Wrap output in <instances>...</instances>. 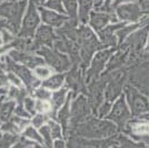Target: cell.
<instances>
[{"instance_id": "obj_12", "label": "cell", "mask_w": 149, "mask_h": 148, "mask_svg": "<svg viewBox=\"0 0 149 148\" xmlns=\"http://www.w3.org/2000/svg\"><path fill=\"white\" fill-rule=\"evenodd\" d=\"M108 117L116 123H124L125 120L129 117V110L126 106L124 98H120L116 101V104L113 105Z\"/></svg>"}, {"instance_id": "obj_16", "label": "cell", "mask_w": 149, "mask_h": 148, "mask_svg": "<svg viewBox=\"0 0 149 148\" xmlns=\"http://www.w3.org/2000/svg\"><path fill=\"white\" fill-rule=\"evenodd\" d=\"M124 26V24H115V25L105 27L104 30L99 31V36L101 41L105 45H107V46H113L116 43V37L113 36V31L118 30L119 28H121Z\"/></svg>"}, {"instance_id": "obj_24", "label": "cell", "mask_w": 149, "mask_h": 148, "mask_svg": "<svg viewBox=\"0 0 149 148\" xmlns=\"http://www.w3.org/2000/svg\"><path fill=\"white\" fill-rule=\"evenodd\" d=\"M69 118H70V112H69V99L66 101L65 106L62 107L61 109L58 112V119L59 121L62 124V126L66 128L67 125H68Z\"/></svg>"}, {"instance_id": "obj_43", "label": "cell", "mask_w": 149, "mask_h": 148, "mask_svg": "<svg viewBox=\"0 0 149 148\" xmlns=\"http://www.w3.org/2000/svg\"><path fill=\"white\" fill-rule=\"evenodd\" d=\"M146 1H149V0H141V2H143V5H145V3H146Z\"/></svg>"}, {"instance_id": "obj_39", "label": "cell", "mask_w": 149, "mask_h": 148, "mask_svg": "<svg viewBox=\"0 0 149 148\" xmlns=\"http://www.w3.org/2000/svg\"><path fill=\"white\" fill-rule=\"evenodd\" d=\"M127 1H134V0H115L111 3V6H112V8H113V7H118V6H120L121 3L127 2Z\"/></svg>"}, {"instance_id": "obj_18", "label": "cell", "mask_w": 149, "mask_h": 148, "mask_svg": "<svg viewBox=\"0 0 149 148\" xmlns=\"http://www.w3.org/2000/svg\"><path fill=\"white\" fill-rule=\"evenodd\" d=\"M28 125V120H25L22 117H17L13 118L10 121H7V124H5L2 126V130H5L7 133H19L22 129H25V127Z\"/></svg>"}, {"instance_id": "obj_19", "label": "cell", "mask_w": 149, "mask_h": 148, "mask_svg": "<svg viewBox=\"0 0 149 148\" xmlns=\"http://www.w3.org/2000/svg\"><path fill=\"white\" fill-rule=\"evenodd\" d=\"M16 109V103L13 100H7L0 105V120L1 121H8L13 112Z\"/></svg>"}, {"instance_id": "obj_8", "label": "cell", "mask_w": 149, "mask_h": 148, "mask_svg": "<svg viewBox=\"0 0 149 148\" xmlns=\"http://www.w3.org/2000/svg\"><path fill=\"white\" fill-rule=\"evenodd\" d=\"M110 21H117L115 13H105V11H95L90 13V18H89V24L93 27V30L98 31L102 30V28H105L108 25V22Z\"/></svg>"}, {"instance_id": "obj_44", "label": "cell", "mask_w": 149, "mask_h": 148, "mask_svg": "<svg viewBox=\"0 0 149 148\" xmlns=\"http://www.w3.org/2000/svg\"><path fill=\"white\" fill-rule=\"evenodd\" d=\"M3 91H5L3 89H0V94H2V93H3Z\"/></svg>"}, {"instance_id": "obj_35", "label": "cell", "mask_w": 149, "mask_h": 148, "mask_svg": "<svg viewBox=\"0 0 149 148\" xmlns=\"http://www.w3.org/2000/svg\"><path fill=\"white\" fill-rule=\"evenodd\" d=\"M47 121V117L44 114H39V115H36L33 119H32V124L35 127H41L44 126V124Z\"/></svg>"}, {"instance_id": "obj_41", "label": "cell", "mask_w": 149, "mask_h": 148, "mask_svg": "<svg viewBox=\"0 0 149 148\" xmlns=\"http://www.w3.org/2000/svg\"><path fill=\"white\" fill-rule=\"evenodd\" d=\"M93 5L97 9H99L100 7L104 5V0H93Z\"/></svg>"}, {"instance_id": "obj_46", "label": "cell", "mask_w": 149, "mask_h": 148, "mask_svg": "<svg viewBox=\"0 0 149 148\" xmlns=\"http://www.w3.org/2000/svg\"><path fill=\"white\" fill-rule=\"evenodd\" d=\"M0 43H1V39H0Z\"/></svg>"}, {"instance_id": "obj_31", "label": "cell", "mask_w": 149, "mask_h": 148, "mask_svg": "<svg viewBox=\"0 0 149 148\" xmlns=\"http://www.w3.org/2000/svg\"><path fill=\"white\" fill-rule=\"evenodd\" d=\"M49 130H50V134H51V137L52 138H60L61 137V128H60V125H58L55 121H49Z\"/></svg>"}, {"instance_id": "obj_20", "label": "cell", "mask_w": 149, "mask_h": 148, "mask_svg": "<svg viewBox=\"0 0 149 148\" xmlns=\"http://www.w3.org/2000/svg\"><path fill=\"white\" fill-rule=\"evenodd\" d=\"M120 87H121V79L120 78L112 79L110 85L107 88V91H106V98L108 101H112L118 96L120 93Z\"/></svg>"}, {"instance_id": "obj_22", "label": "cell", "mask_w": 149, "mask_h": 148, "mask_svg": "<svg viewBox=\"0 0 149 148\" xmlns=\"http://www.w3.org/2000/svg\"><path fill=\"white\" fill-rule=\"evenodd\" d=\"M65 80L63 75H55V76H50L49 78L45 79V81L42 82V86L51 89V90H57L62 86Z\"/></svg>"}, {"instance_id": "obj_27", "label": "cell", "mask_w": 149, "mask_h": 148, "mask_svg": "<svg viewBox=\"0 0 149 148\" xmlns=\"http://www.w3.org/2000/svg\"><path fill=\"white\" fill-rule=\"evenodd\" d=\"M9 96H10V98L24 101V99L26 98V91H25V89L19 88V87L17 88V87L15 86L10 88V90H9Z\"/></svg>"}, {"instance_id": "obj_10", "label": "cell", "mask_w": 149, "mask_h": 148, "mask_svg": "<svg viewBox=\"0 0 149 148\" xmlns=\"http://www.w3.org/2000/svg\"><path fill=\"white\" fill-rule=\"evenodd\" d=\"M39 9V13H40V18L44 21L45 24H47L50 27H57V28H60L61 26H63L68 19L66 16L60 15L57 11L54 10H48V9H45V8H38Z\"/></svg>"}, {"instance_id": "obj_2", "label": "cell", "mask_w": 149, "mask_h": 148, "mask_svg": "<svg viewBox=\"0 0 149 148\" xmlns=\"http://www.w3.org/2000/svg\"><path fill=\"white\" fill-rule=\"evenodd\" d=\"M78 43L81 46V57L88 61L93 51L100 49L102 46L96 38L93 31L88 26L81 25L78 29Z\"/></svg>"}, {"instance_id": "obj_38", "label": "cell", "mask_w": 149, "mask_h": 148, "mask_svg": "<svg viewBox=\"0 0 149 148\" xmlns=\"http://www.w3.org/2000/svg\"><path fill=\"white\" fill-rule=\"evenodd\" d=\"M15 112H16V115L19 116V117H22V118H28L29 117V112L26 110L24 105H20L18 106L16 109H15Z\"/></svg>"}, {"instance_id": "obj_23", "label": "cell", "mask_w": 149, "mask_h": 148, "mask_svg": "<svg viewBox=\"0 0 149 148\" xmlns=\"http://www.w3.org/2000/svg\"><path fill=\"white\" fill-rule=\"evenodd\" d=\"M66 94H67V88H62L60 90H57L56 93L51 96V106L54 107V109L60 108V106L65 103L66 99Z\"/></svg>"}, {"instance_id": "obj_4", "label": "cell", "mask_w": 149, "mask_h": 148, "mask_svg": "<svg viewBox=\"0 0 149 148\" xmlns=\"http://www.w3.org/2000/svg\"><path fill=\"white\" fill-rule=\"evenodd\" d=\"M79 131L87 137H104L107 135H111L115 131V126L108 121L91 119L85 125H82L79 128Z\"/></svg>"}, {"instance_id": "obj_47", "label": "cell", "mask_w": 149, "mask_h": 148, "mask_svg": "<svg viewBox=\"0 0 149 148\" xmlns=\"http://www.w3.org/2000/svg\"><path fill=\"white\" fill-rule=\"evenodd\" d=\"M1 1H2V0H0V2H1Z\"/></svg>"}, {"instance_id": "obj_28", "label": "cell", "mask_w": 149, "mask_h": 148, "mask_svg": "<svg viewBox=\"0 0 149 148\" xmlns=\"http://www.w3.org/2000/svg\"><path fill=\"white\" fill-rule=\"evenodd\" d=\"M62 0H47L45 2V6L47 7L48 9H51V10H55L59 13H63L65 10L62 8Z\"/></svg>"}, {"instance_id": "obj_15", "label": "cell", "mask_w": 149, "mask_h": 148, "mask_svg": "<svg viewBox=\"0 0 149 148\" xmlns=\"http://www.w3.org/2000/svg\"><path fill=\"white\" fill-rule=\"evenodd\" d=\"M78 20L81 22V25H85L90 18L93 0H78Z\"/></svg>"}, {"instance_id": "obj_9", "label": "cell", "mask_w": 149, "mask_h": 148, "mask_svg": "<svg viewBox=\"0 0 149 148\" xmlns=\"http://www.w3.org/2000/svg\"><path fill=\"white\" fill-rule=\"evenodd\" d=\"M58 38L50 26H41L38 28L36 36H35V47H42V46H52V43Z\"/></svg>"}, {"instance_id": "obj_32", "label": "cell", "mask_w": 149, "mask_h": 148, "mask_svg": "<svg viewBox=\"0 0 149 148\" xmlns=\"http://www.w3.org/2000/svg\"><path fill=\"white\" fill-rule=\"evenodd\" d=\"M40 135L42 137V139H44V142H46L47 145H51V134H50V130H49V127L48 126H42V127H40Z\"/></svg>"}, {"instance_id": "obj_36", "label": "cell", "mask_w": 149, "mask_h": 148, "mask_svg": "<svg viewBox=\"0 0 149 148\" xmlns=\"http://www.w3.org/2000/svg\"><path fill=\"white\" fill-rule=\"evenodd\" d=\"M135 27L136 26H126V27H123L121 29H118V31H117V36L119 37V39H120V41L124 39L129 32H130V30H132V29H135Z\"/></svg>"}, {"instance_id": "obj_1", "label": "cell", "mask_w": 149, "mask_h": 148, "mask_svg": "<svg viewBox=\"0 0 149 148\" xmlns=\"http://www.w3.org/2000/svg\"><path fill=\"white\" fill-rule=\"evenodd\" d=\"M26 8L27 0H3L0 2V18L8 22L13 34H17L20 29Z\"/></svg>"}, {"instance_id": "obj_17", "label": "cell", "mask_w": 149, "mask_h": 148, "mask_svg": "<svg viewBox=\"0 0 149 148\" xmlns=\"http://www.w3.org/2000/svg\"><path fill=\"white\" fill-rule=\"evenodd\" d=\"M127 97L129 99V103H130L131 107H132V110L135 112H141V111L147 110L148 107H147L145 99L141 96L137 95L134 90H131L129 88L127 89Z\"/></svg>"}, {"instance_id": "obj_40", "label": "cell", "mask_w": 149, "mask_h": 148, "mask_svg": "<svg viewBox=\"0 0 149 148\" xmlns=\"http://www.w3.org/2000/svg\"><path fill=\"white\" fill-rule=\"evenodd\" d=\"M54 148H66V147H65V144H63V142H62V140H59V139H57L56 142H55Z\"/></svg>"}, {"instance_id": "obj_30", "label": "cell", "mask_w": 149, "mask_h": 148, "mask_svg": "<svg viewBox=\"0 0 149 148\" xmlns=\"http://www.w3.org/2000/svg\"><path fill=\"white\" fill-rule=\"evenodd\" d=\"M51 103H49L48 100H38L36 103V110H38L39 112H49L51 110Z\"/></svg>"}, {"instance_id": "obj_21", "label": "cell", "mask_w": 149, "mask_h": 148, "mask_svg": "<svg viewBox=\"0 0 149 148\" xmlns=\"http://www.w3.org/2000/svg\"><path fill=\"white\" fill-rule=\"evenodd\" d=\"M63 3L69 15V20L78 24V0H63Z\"/></svg>"}, {"instance_id": "obj_25", "label": "cell", "mask_w": 149, "mask_h": 148, "mask_svg": "<svg viewBox=\"0 0 149 148\" xmlns=\"http://www.w3.org/2000/svg\"><path fill=\"white\" fill-rule=\"evenodd\" d=\"M24 135L27 137V138H29L31 140H35V142H40V144H42L44 142V139H42V137L40 134H38L36 129L32 127V126H28L25 130H24Z\"/></svg>"}, {"instance_id": "obj_45", "label": "cell", "mask_w": 149, "mask_h": 148, "mask_svg": "<svg viewBox=\"0 0 149 148\" xmlns=\"http://www.w3.org/2000/svg\"><path fill=\"white\" fill-rule=\"evenodd\" d=\"M30 1H35V2H38V0H29V2H30Z\"/></svg>"}, {"instance_id": "obj_34", "label": "cell", "mask_w": 149, "mask_h": 148, "mask_svg": "<svg viewBox=\"0 0 149 148\" xmlns=\"http://www.w3.org/2000/svg\"><path fill=\"white\" fill-rule=\"evenodd\" d=\"M7 78H8V80L11 81L13 85L16 87H19V88H21L22 86V82L20 80V78H19L17 75L13 73V71H9V73H7Z\"/></svg>"}, {"instance_id": "obj_13", "label": "cell", "mask_w": 149, "mask_h": 148, "mask_svg": "<svg viewBox=\"0 0 149 148\" xmlns=\"http://www.w3.org/2000/svg\"><path fill=\"white\" fill-rule=\"evenodd\" d=\"M89 108H88L87 100L84 96H79L78 98L76 99L72 104L71 107V120L72 121H77L80 120L82 118H85L87 116Z\"/></svg>"}, {"instance_id": "obj_11", "label": "cell", "mask_w": 149, "mask_h": 148, "mask_svg": "<svg viewBox=\"0 0 149 148\" xmlns=\"http://www.w3.org/2000/svg\"><path fill=\"white\" fill-rule=\"evenodd\" d=\"M116 13L118 18L121 20H130L135 21L140 17V9L135 3H128V5H120L117 7Z\"/></svg>"}, {"instance_id": "obj_42", "label": "cell", "mask_w": 149, "mask_h": 148, "mask_svg": "<svg viewBox=\"0 0 149 148\" xmlns=\"http://www.w3.org/2000/svg\"><path fill=\"white\" fill-rule=\"evenodd\" d=\"M46 1H47V0H38V2H39V3H45Z\"/></svg>"}, {"instance_id": "obj_6", "label": "cell", "mask_w": 149, "mask_h": 148, "mask_svg": "<svg viewBox=\"0 0 149 148\" xmlns=\"http://www.w3.org/2000/svg\"><path fill=\"white\" fill-rule=\"evenodd\" d=\"M7 61H8L9 68L11 69L10 71H13V73H15V74L17 75L19 78L25 82L26 86L28 87V88L32 89V88H36V87L39 85V80L32 75V73H31L30 70L26 67V66L17 65V64L15 62V60H13L10 57L7 58Z\"/></svg>"}, {"instance_id": "obj_7", "label": "cell", "mask_w": 149, "mask_h": 148, "mask_svg": "<svg viewBox=\"0 0 149 148\" xmlns=\"http://www.w3.org/2000/svg\"><path fill=\"white\" fill-rule=\"evenodd\" d=\"M10 58L15 61L22 62L25 66L31 68H36L38 66H42L45 64V59L38 57L35 55H30L25 51H20V50H11L9 52Z\"/></svg>"}, {"instance_id": "obj_29", "label": "cell", "mask_w": 149, "mask_h": 148, "mask_svg": "<svg viewBox=\"0 0 149 148\" xmlns=\"http://www.w3.org/2000/svg\"><path fill=\"white\" fill-rule=\"evenodd\" d=\"M35 75L39 79H47L50 77L51 71H50L49 68L44 67V65H42V66H38V67L35 68Z\"/></svg>"}, {"instance_id": "obj_26", "label": "cell", "mask_w": 149, "mask_h": 148, "mask_svg": "<svg viewBox=\"0 0 149 148\" xmlns=\"http://www.w3.org/2000/svg\"><path fill=\"white\" fill-rule=\"evenodd\" d=\"M33 95L39 100H49V99H51V96H52L50 89H48V88H46L44 86L40 87V88H37L33 91Z\"/></svg>"}, {"instance_id": "obj_3", "label": "cell", "mask_w": 149, "mask_h": 148, "mask_svg": "<svg viewBox=\"0 0 149 148\" xmlns=\"http://www.w3.org/2000/svg\"><path fill=\"white\" fill-rule=\"evenodd\" d=\"M37 3L35 1H30L29 6L27 8V13H26L24 20H22V27L19 31L18 36L19 38H25L29 39L33 36V32L36 30L39 24H40V16L38 13Z\"/></svg>"}, {"instance_id": "obj_33", "label": "cell", "mask_w": 149, "mask_h": 148, "mask_svg": "<svg viewBox=\"0 0 149 148\" xmlns=\"http://www.w3.org/2000/svg\"><path fill=\"white\" fill-rule=\"evenodd\" d=\"M22 103H24L25 109L29 114H33L35 112V110H36V103L33 101V99L30 98V97H26Z\"/></svg>"}, {"instance_id": "obj_37", "label": "cell", "mask_w": 149, "mask_h": 148, "mask_svg": "<svg viewBox=\"0 0 149 148\" xmlns=\"http://www.w3.org/2000/svg\"><path fill=\"white\" fill-rule=\"evenodd\" d=\"M137 134H149V124H139L134 127Z\"/></svg>"}, {"instance_id": "obj_5", "label": "cell", "mask_w": 149, "mask_h": 148, "mask_svg": "<svg viewBox=\"0 0 149 148\" xmlns=\"http://www.w3.org/2000/svg\"><path fill=\"white\" fill-rule=\"evenodd\" d=\"M39 52L41 56H44L47 64L54 69H56L57 71H62V70H66L69 68V59L65 55L59 54L58 51H54V50L42 46V47H40Z\"/></svg>"}, {"instance_id": "obj_14", "label": "cell", "mask_w": 149, "mask_h": 148, "mask_svg": "<svg viewBox=\"0 0 149 148\" xmlns=\"http://www.w3.org/2000/svg\"><path fill=\"white\" fill-rule=\"evenodd\" d=\"M112 50H105V51H100L98 52L96 57L93 58V65H91V68L89 69V73H88V78H91V77H95L100 73V70L104 68L105 66L106 60L108 59V57L110 56Z\"/></svg>"}]
</instances>
